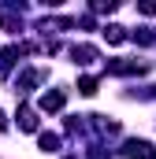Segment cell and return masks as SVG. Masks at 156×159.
Here are the masks:
<instances>
[{"instance_id": "cell-15", "label": "cell", "mask_w": 156, "mask_h": 159, "mask_svg": "<svg viewBox=\"0 0 156 159\" xmlns=\"http://www.w3.org/2000/svg\"><path fill=\"white\" fill-rule=\"evenodd\" d=\"M4 129H7V115L0 111V133H4Z\"/></svg>"}, {"instance_id": "cell-12", "label": "cell", "mask_w": 156, "mask_h": 159, "mask_svg": "<svg viewBox=\"0 0 156 159\" xmlns=\"http://www.w3.org/2000/svg\"><path fill=\"white\" fill-rule=\"evenodd\" d=\"M130 37L138 41V44H156V30H149V26H145V30H134Z\"/></svg>"}, {"instance_id": "cell-11", "label": "cell", "mask_w": 156, "mask_h": 159, "mask_svg": "<svg viewBox=\"0 0 156 159\" xmlns=\"http://www.w3.org/2000/svg\"><path fill=\"white\" fill-rule=\"evenodd\" d=\"M0 30H7V34H19V30H22V19H15L11 11H0Z\"/></svg>"}, {"instance_id": "cell-1", "label": "cell", "mask_w": 156, "mask_h": 159, "mask_svg": "<svg viewBox=\"0 0 156 159\" xmlns=\"http://www.w3.org/2000/svg\"><path fill=\"white\" fill-rule=\"evenodd\" d=\"M119 152H123V159H156V144L145 137H126Z\"/></svg>"}, {"instance_id": "cell-10", "label": "cell", "mask_w": 156, "mask_h": 159, "mask_svg": "<svg viewBox=\"0 0 156 159\" xmlns=\"http://www.w3.org/2000/svg\"><path fill=\"white\" fill-rule=\"evenodd\" d=\"M97 89H100V78H93V74H82V78H78V93H82V96H93Z\"/></svg>"}, {"instance_id": "cell-5", "label": "cell", "mask_w": 156, "mask_h": 159, "mask_svg": "<svg viewBox=\"0 0 156 159\" xmlns=\"http://www.w3.org/2000/svg\"><path fill=\"white\" fill-rule=\"evenodd\" d=\"M71 59H75V67H93L100 59V52L93 44H71Z\"/></svg>"}, {"instance_id": "cell-7", "label": "cell", "mask_w": 156, "mask_h": 159, "mask_svg": "<svg viewBox=\"0 0 156 159\" xmlns=\"http://www.w3.org/2000/svg\"><path fill=\"white\" fill-rule=\"evenodd\" d=\"M15 119H19V129H26V133H37V111H34V107H19V115H15Z\"/></svg>"}, {"instance_id": "cell-3", "label": "cell", "mask_w": 156, "mask_h": 159, "mask_svg": "<svg viewBox=\"0 0 156 159\" xmlns=\"http://www.w3.org/2000/svg\"><path fill=\"white\" fill-rule=\"evenodd\" d=\"M22 52H34V44H7L4 52H0V78H7L11 74V67L19 63V56Z\"/></svg>"}, {"instance_id": "cell-2", "label": "cell", "mask_w": 156, "mask_h": 159, "mask_svg": "<svg viewBox=\"0 0 156 159\" xmlns=\"http://www.w3.org/2000/svg\"><path fill=\"white\" fill-rule=\"evenodd\" d=\"M104 70H108V74H115V78L145 74V70H149V59H108V63H104Z\"/></svg>"}, {"instance_id": "cell-8", "label": "cell", "mask_w": 156, "mask_h": 159, "mask_svg": "<svg viewBox=\"0 0 156 159\" xmlns=\"http://www.w3.org/2000/svg\"><path fill=\"white\" fill-rule=\"evenodd\" d=\"M37 144H41V152H60L63 148V137L60 133H37Z\"/></svg>"}, {"instance_id": "cell-9", "label": "cell", "mask_w": 156, "mask_h": 159, "mask_svg": "<svg viewBox=\"0 0 156 159\" xmlns=\"http://www.w3.org/2000/svg\"><path fill=\"white\" fill-rule=\"evenodd\" d=\"M104 37H108V44H123L130 34H126V26H119V22H108V26H104Z\"/></svg>"}, {"instance_id": "cell-14", "label": "cell", "mask_w": 156, "mask_h": 159, "mask_svg": "<svg viewBox=\"0 0 156 159\" xmlns=\"http://www.w3.org/2000/svg\"><path fill=\"white\" fill-rule=\"evenodd\" d=\"M138 11H141V15H156V0H141Z\"/></svg>"}, {"instance_id": "cell-13", "label": "cell", "mask_w": 156, "mask_h": 159, "mask_svg": "<svg viewBox=\"0 0 156 159\" xmlns=\"http://www.w3.org/2000/svg\"><path fill=\"white\" fill-rule=\"evenodd\" d=\"M89 7H93V11H97V15H104V11H108V15H112V11H115V4H112V0H108V4H104V0H93V4H89Z\"/></svg>"}, {"instance_id": "cell-6", "label": "cell", "mask_w": 156, "mask_h": 159, "mask_svg": "<svg viewBox=\"0 0 156 159\" xmlns=\"http://www.w3.org/2000/svg\"><path fill=\"white\" fill-rule=\"evenodd\" d=\"M41 81H45V70H41V67H30V70H22V74H19L15 93H30V89H37Z\"/></svg>"}, {"instance_id": "cell-4", "label": "cell", "mask_w": 156, "mask_h": 159, "mask_svg": "<svg viewBox=\"0 0 156 159\" xmlns=\"http://www.w3.org/2000/svg\"><path fill=\"white\" fill-rule=\"evenodd\" d=\"M63 104H67V93H63V89H48V93L37 96V111H48V115L63 111Z\"/></svg>"}]
</instances>
